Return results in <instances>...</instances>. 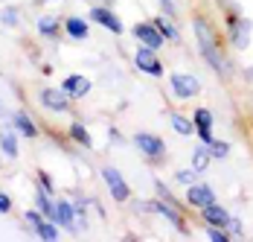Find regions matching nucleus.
<instances>
[{"mask_svg":"<svg viewBox=\"0 0 253 242\" xmlns=\"http://www.w3.org/2000/svg\"><path fill=\"white\" fill-rule=\"evenodd\" d=\"M192 29H195L198 50H201L204 61H207L212 70L218 73L221 79H227V76H230V67H227V61H224V53H221V47H218V41H215V32H212V26L207 24L204 18H198V21L192 24Z\"/></svg>","mask_w":253,"mask_h":242,"instance_id":"f257e3e1","label":"nucleus"},{"mask_svg":"<svg viewBox=\"0 0 253 242\" xmlns=\"http://www.w3.org/2000/svg\"><path fill=\"white\" fill-rule=\"evenodd\" d=\"M251 32H253L251 18L227 15V35H230V44H233L236 50H245L248 44H251Z\"/></svg>","mask_w":253,"mask_h":242,"instance_id":"f03ea898","label":"nucleus"},{"mask_svg":"<svg viewBox=\"0 0 253 242\" xmlns=\"http://www.w3.org/2000/svg\"><path fill=\"white\" fill-rule=\"evenodd\" d=\"M134 146L149 158V161H163V152H166V143L157 137V134H149V131H137L134 134Z\"/></svg>","mask_w":253,"mask_h":242,"instance_id":"7ed1b4c3","label":"nucleus"},{"mask_svg":"<svg viewBox=\"0 0 253 242\" xmlns=\"http://www.w3.org/2000/svg\"><path fill=\"white\" fill-rule=\"evenodd\" d=\"M172 94H175L177 99H192L201 94V82L192 76V73H175L172 79Z\"/></svg>","mask_w":253,"mask_h":242,"instance_id":"20e7f679","label":"nucleus"},{"mask_svg":"<svg viewBox=\"0 0 253 242\" xmlns=\"http://www.w3.org/2000/svg\"><path fill=\"white\" fill-rule=\"evenodd\" d=\"M102 178H105V184H108V193L114 195V201H128L131 190H128L123 172L114 170V167H105V170H102Z\"/></svg>","mask_w":253,"mask_h":242,"instance_id":"39448f33","label":"nucleus"},{"mask_svg":"<svg viewBox=\"0 0 253 242\" xmlns=\"http://www.w3.org/2000/svg\"><path fill=\"white\" fill-rule=\"evenodd\" d=\"M134 38L143 44V47H152V50H160L163 47V32L154 26V21H140V24H134Z\"/></svg>","mask_w":253,"mask_h":242,"instance_id":"423d86ee","label":"nucleus"},{"mask_svg":"<svg viewBox=\"0 0 253 242\" xmlns=\"http://www.w3.org/2000/svg\"><path fill=\"white\" fill-rule=\"evenodd\" d=\"M134 64H137V70L149 73V76H163V64H160V59H157V53L152 47H140L134 53Z\"/></svg>","mask_w":253,"mask_h":242,"instance_id":"0eeeda50","label":"nucleus"},{"mask_svg":"<svg viewBox=\"0 0 253 242\" xmlns=\"http://www.w3.org/2000/svg\"><path fill=\"white\" fill-rule=\"evenodd\" d=\"M38 99H41V105L50 108V111H67V108H70V97H67L61 88H44V91L38 94Z\"/></svg>","mask_w":253,"mask_h":242,"instance_id":"6e6552de","label":"nucleus"},{"mask_svg":"<svg viewBox=\"0 0 253 242\" xmlns=\"http://www.w3.org/2000/svg\"><path fill=\"white\" fill-rule=\"evenodd\" d=\"M186 201L192 204V207H210V204H215V193H212V187H207V184H189V190H186Z\"/></svg>","mask_w":253,"mask_h":242,"instance_id":"1a4fd4ad","label":"nucleus"},{"mask_svg":"<svg viewBox=\"0 0 253 242\" xmlns=\"http://www.w3.org/2000/svg\"><path fill=\"white\" fill-rule=\"evenodd\" d=\"M90 21H96L99 26L111 29L114 35H123V21H120L108 6H93V9H90Z\"/></svg>","mask_w":253,"mask_h":242,"instance_id":"9d476101","label":"nucleus"},{"mask_svg":"<svg viewBox=\"0 0 253 242\" xmlns=\"http://www.w3.org/2000/svg\"><path fill=\"white\" fill-rule=\"evenodd\" d=\"M61 91H64L70 99H82L84 94H90V79L73 73V76H67V79L61 82Z\"/></svg>","mask_w":253,"mask_h":242,"instance_id":"9b49d317","label":"nucleus"},{"mask_svg":"<svg viewBox=\"0 0 253 242\" xmlns=\"http://www.w3.org/2000/svg\"><path fill=\"white\" fill-rule=\"evenodd\" d=\"M192 122H195V131H198L201 143H210L212 140V111L210 108H195Z\"/></svg>","mask_w":253,"mask_h":242,"instance_id":"f8f14e48","label":"nucleus"},{"mask_svg":"<svg viewBox=\"0 0 253 242\" xmlns=\"http://www.w3.org/2000/svg\"><path fill=\"white\" fill-rule=\"evenodd\" d=\"M152 210H154V213H160V216H166L177 231H183V234H186V222H183V216L177 213V204H172V201H166V198H163V201H152Z\"/></svg>","mask_w":253,"mask_h":242,"instance_id":"ddd939ff","label":"nucleus"},{"mask_svg":"<svg viewBox=\"0 0 253 242\" xmlns=\"http://www.w3.org/2000/svg\"><path fill=\"white\" fill-rule=\"evenodd\" d=\"M204 222L207 225H212V228H224L227 231V222H230V213L224 207H218V204H210V207H204Z\"/></svg>","mask_w":253,"mask_h":242,"instance_id":"4468645a","label":"nucleus"},{"mask_svg":"<svg viewBox=\"0 0 253 242\" xmlns=\"http://www.w3.org/2000/svg\"><path fill=\"white\" fill-rule=\"evenodd\" d=\"M55 225L61 228H76V207L70 201H58L55 204Z\"/></svg>","mask_w":253,"mask_h":242,"instance_id":"2eb2a0df","label":"nucleus"},{"mask_svg":"<svg viewBox=\"0 0 253 242\" xmlns=\"http://www.w3.org/2000/svg\"><path fill=\"white\" fill-rule=\"evenodd\" d=\"M15 128H18L24 137H38V125L32 122V117H29L26 111H18V114H15Z\"/></svg>","mask_w":253,"mask_h":242,"instance_id":"dca6fc26","label":"nucleus"},{"mask_svg":"<svg viewBox=\"0 0 253 242\" xmlns=\"http://www.w3.org/2000/svg\"><path fill=\"white\" fill-rule=\"evenodd\" d=\"M64 29H67V35L76 38V41H84V38H87V24H84L82 18H76V15H70V18L64 21Z\"/></svg>","mask_w":253,"mask_h":242,"instance_id":"f3484780","label":"nucleus"},{"mask_svg":"<svg viewBox=\"0 0 253 242\" xmlns=\"http://www.w3.org/2000/svg\"><path fill=\"white\" fill-rule=\"evenodd\" d=\"M0 149L6 158H18V140H15V131L12 128H3L0 131Z\"/></svg>","mask_w":253,"mask_h":242,"instance_id":"a211bd4d","label":"nucleus"},{"mask_svg":"<svg viewBox=\"0 0 253 242\" xmlns=\"http://www.w3.org/2000/svg\"><path fill=\"white\" fill-rule=\"evenodd\" d=\"M35 207H38V213L41 216H47L55 222V204H52L50 193H44V190H38V195H35Z\"/></svg>","mask_w":253,"mask_h":242,"instance_id":"6ab92c4d","label":"nucleus"},{"mask_svg":"<svg viewBox=\"0 0 253 242\" xmlns=\"http://www.w3.org/2000/svg\"><path fill=\"white\" fill-rule=\"evenodd\" d=\"M58 21L52 18V15H44V18H38V32L44 35V38H50V41H55L58 38Z\"/></svg>","mask_w":253,"mask_h":242,"instance_id":"aec40b11","label":"nucleus"},{"mask_svg":"<svg viewBox=\"0 0 253 242\" xmlns=\"http://www.w3.org/2000/svg\"><path fill=\"white\" fill-rule=\"evenodd\" d=\"M67 134H70L76 143H82L84 149H90V146H93V137H90V131H87L82 122H70V131H67Z\"/></svg>","mask_w":253,"mask_h":242,"instance_id":"412c9836","label":"nucleus"},{"mask_svg":"<svg viewBox=\"0 0 253 242\" xmlns=\"http://www.w3.org/2000/svg\"><path fill=\"white\" fill-rule=\"evenodd\" d=\"M210 158H212V155H210V146L201 143L195 152H192V170L204 172V170H207V164H210Z\"/></svg>","mask_w":253,"mask_h":242,"instance_id":"4be33fe9","label":"nucleus"},{"mask_svg":"<svg viewBox=\"0 0 253 242\" xmlns=\"http://www.w3.org/2000/svg\"><path fill=\"white\" fill-rule=\"evenodd\" d=\"M169 120H172V128H175L177 134H183V137L195 131V122L189 120V117H183V114H172Z\"/></svg>","mask_w":253,"mask_h":242,"instance_id":"5701e85b","label":"nucleus"},{"mask_svg":"<svg viewBox=\"0 0 253 242\" xmlns=\"http://www.w3.org/2000/svg\"><path fill=\"white\" fill-rule=\"evenodd\" d=\"M154 26H157V29L163 32V38H169V41H180V35H177V29H175L172 24H169V21H163V18H157V21H154Z\"/></svg>","mask_w":253,"mask_h":242,"instance_id":"b1692460","label":"nucleus"},{"mask_svg":"<svg viewBox=\"0 0 253 242\" xmlns=\"http://www.w3.org/2000/svg\"><path fill=\"white\" fill-rule=\"evenodd\" d=\"M207 146H210V155H212V158H227L230 155V143H224V140H215V137H212Z\"/></svg>","mask_w":253,"mask_h":242,"instance_id":"393cba45","label":"nucleus"},{"mask_svg":"<svg viewBox=\"0 0 253 242\" xmlns=\"http://www.w3.org/2000/svg\"><path fill=\"white\" fill-rule=\"evenodd\" d=\"M207 237L215 242H230V234H224V228H212V225H207Z\"/></svg>","mask_w":253,"mask_h":242,"instance_id":"a878e982","label":"nucleus"},{"mask_svg":"<svg viewBox=\"0 0 253 242\" xmlns=\"http://www.w3.org/2000/svg\"><path fill=\"white\" fill-rule=\"evenodd\" d=\"M177 184H186V187H189V184H195V170H177Z\"/></svg>","mask_w":253,"mask_h":242,"instance_id":"bb28decb","label":"nucleus"},{"mask_svg":"<svg viewBox=\"0 0 253 242\" xmlns=\"http://www.w3.org/2000/svg\"><path fill=\"white\" fill-rule=\"evenodd\" d=\"M38 187H41L44 193H52V181H50V175H47L44 170L38 172Z\"/></svg>","mask_w":253,"mask_h":242,"instance_id":"cd10ccee","label":"nucleus"},{"mask_svg":"<svg viewBox=\"0 0 253 242\" xmlns=\"http://www.w3.org/2000/svg\"><path fill=\"white\" fill-rule=\"evenodd\" d=\"M227 234H233V237H242V222H239V219L230 216V222H227Z\"/></svg>","mask_w":253,"mask_h":242,"instance_id":"c85d7f7f","label":"nucleus"},{"mask_svg":"<svg viewBox=\"0 0 253 242\" xmlns=\"http://www.w3.org/2000/svg\"><path fill=\"white\" fill-rule=\"evenodd\" d=\"M12 210V201H9V195L0 193V213H9Z\"/></svg>","mask_w":253,"mask_h":242,"instance_id":"c756f323","label":"nucleus"},{"mask_svg":"<svg viewBox=\"0 0 253 242\" xmlns=\"http://www.w3.org/2000/svg\"><path fill=\"white\" fill-rule=\"evenodd\" d=\"M0 21H6V24H18V18H15V12H12V9H6V12L0 15Z\"/></svg>","mask_w":253,"mask_h":242,"instance_id":"7c9ffc66","label":"nucleus"},{"mask_svg":"<svg viewBox=\"0 0 253 242\" xmlns=\"http://www.w3.org/2000/svg\"><path fill=\"white\" fill-rule=\"evenodd\" d=\"M160 3H163V9H166V15L172 18V15H175V3H172V0H160Z\"/></svg>","mask_w":253,"mask_h":242,"instance_id":"2f4dec72","label":"nucleus"},{"mask_svg":"<svg viewBox=\"0 0 253 242\" xmlns=\"http://www.w3.org/2000/svg\"><path fill=\"white\" fill-rule=\"evenodd\" d=\"M245 73H248V79H253V67H248V70H245Z\"/></svg>","mask_w":253,"mask_h":242,"instance_id":"473e14b6","label":"nucleus"}]
</instances>
